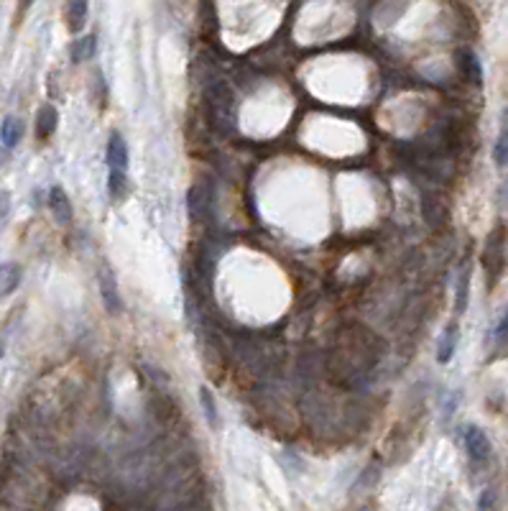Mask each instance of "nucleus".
I'll list each match as a JSON object with an SVG mask.
<instances>
[{"instance_id": "obj_1", "label": "nucleus", "mask_w": 508, "mask_h": 511, "mask_svg": "<svg viewBox=\"0 0 508 511\" xmlns=\"http://www.w3.org/2000/svg\"><path fill=\"white\" fill-rule=\"evenodd\" d=\"M503 243H506V230L496 228L488 236V243H485V253H483V263L488 268V284L498 282L500 271H503Z\"/></svg>"}, {"instance_id": "obj_2", "label": "nucleus", "mask_w": 508, "mask_h": 511, "mask_svg": "<svg viewBox=\"0 0 508 511\" xmlns=\"http://www.w3.org/2000/svg\"><path fill=\"white\" fill-rule=\"evenodd\" d=\"M462 440H465V450H468L473 463H485L491 457V440H488V435L480 427L468 425L465 432H462Z\"/></svg>"}, {"instance_id": "obj_3", "label": "nucleus", "mask_w": 508, "mask_h": 511, "mask_svg": "<svg viewBox=\"0 0 508 511\" xmlns=\"http://www.w3.org/2000/svg\"><path fill=\"white\" fill-rule=\"evenodd\" d=\"M49 210L54 215V220L59 225H69L71 222V215H74V207L69 202V195L64 192V187L54 184V187L49 189Z\"/></svg>"}, {"instance_id": "obj_4", "label": "nucleus", "mask_w": 508, "mask_h": 511, "mask_svg": "<svg viewBox=\"0 0 508 511\" xmlns=\"http://www.w3.org/2000/svg\"><path fill=\"white\" fill-rule=\"evenodd\" d=\"M108 166L110 169H118V172H128V164H130V156H128V143L126 138L118 133V131H112L110 138H108Z\"/></svg>"}, {"instance_id": "obj_5", "label": "nucleus", "mask_w": 508, "mask_h": 511, "mask_svg": "<svg viewBox=\"0 0 508 511\" xmlns=\"http://www.w3.org/2000/svg\"><path fill=\"white\" fill-rule=\"evenodd\" d=\"M100 294H103V302L108 307V312H120V294H118V282H115V274L110 268L103 266L100 268Z\"/></svg>"}, {"instance_id": "obj_6", "label": "nucleus", "mask_w": 508, "mask_h": 511, "mask_svg": "<svg viewBox=\"0 0 508 511\" xmlns=\"http://www.w3.org/2000/svg\"><path fill=\"white\" fill-rule=\"evenodd\" d=\"M56 123H59L56 108L54 105H44V108L36 113V138H39V141H46L49 136H54Z\"/></svg>"}, {"instance_id": "obj_7", "label": "nucleus", "mask_w": 508, "mask_h": 511, "mask_svg": "<svg viewBox=\"0 0 508 511\" xmlns=\"http://www.w3.org/2000/svg\"><path fill=\"white\" fill-rule=\"evenodd\" d=\"M24 279V271L18 263H3L0 266V299L10 297L18 289V284Z\"/></svg>"}, {"instance_id": "obj_8", "label": "nucleus", "mask_w": 508, "mask_h": 511, "mask_svg": "<svg viewBox=\"0 0 508 511\" xmlns=\"http://www.w3.org/2000/svg\"><path fill=\"white\" fill-rule=\"evenodd\" d=\"M21 138H24V123L16 115H8V118L3 120V126H0V143L6 149H16L18 143H21Z\"/></svg>"}, {"instance_id": "obj_9", "label": "nucleus", "mask_w": 508, "mask_h": 511, "mask_svg": "<svg viewBox=\"0 0 508 511\" xmlns=\"http://www.w3.org/2000/svg\"><path fill=\"white\" fill-rule=\"evenodd\" d=\"M457 340H460V332H457V325H447L445 332H442V338H439V346H437V361L439 363H450L452 361L455 350H457Z\"/></svg>"}, {"instance_id": "obj_10", "label": "nucleus", "mask_w": 508, "mask_h": 511, "mask_svg": "<svg viewBox=\"0 0 508 511\" xmlns=\"http://www.w3.org/2000/svg\"><path fill=\"white\" fill-rule=\"evenodd\" d=\"M87 13H90L87 0H69V6H67V26H69L71 33H80L85 29Z\"/></svg>"}, {"instance_id": "obj_11", "label": "nucleus", "mask_w": 508, "mask_h": 511, "mask_svg": "<svg viewBox=\"0 0 508 511\" xmlns=\"http://www.w3.org/2000/svg\"><path fill=\"white\" fill-rule=\"evenodd\" d=\"M97 51V36L95 33H90V36H82V39H77L74 44H71V62H90L92 56H95Z\"/></svg>"}, {"instance_id": "obj_12", "label": "nucleus", "mask_w": 508, "mask_h": 511, "mask_svg": "<svg viewBox=\"0 0 508 511\" xmlns=\"http://www.w3.org/2000/svg\"><path fill=\"white\" fill-rule=\"evenodd\" d=\"M493 161L498 166H508V108L500 115V133L493 146Z\"/></svg>"}, {"instance_id": "obj_13", "label": "nucleus", "mask_w": 508, "mask_h": 511, "mask_svg": "<svg viewBox=\"0 0 508 511\" xmlns=\"http://www.w3.org/2000/svg\"><path fill=\"white\" fill-rule=\"evenodd\" d=\"M128 177L126 172H118V169H110V174H108V192H110V200H115V202H120V200H126L128 195Z\"/></svg>"}, {"instance_id": "obj_14", "label": "nucleus", "mask_w": 508, "mask_h": 511, "mask_svg": "<svg viewBox=\"0 0 508 511\" xmlns=\"http://www.w3.org/2000/svg\"><path fill=\"white\" fill-rule=\"evenodd\" d=\"M468 294H470V268H462L460 279H457V297H455V312L462 315L468 309Z\"/></svg>"}, {"instance_id": "obj_15", "label": "nucleus", "mask_w": 508, "mask_h": 511, "mask_svg": "<svg viewBox=\"0 0 508 511\" xmlns=\"http://www.w3.org/2000/svg\"><path fill=\"white\" fill-rule=\"evenodd\" d=\"M462 59H465V64H462V70H465V74H468V79L473 82L475 87L483 85V64H480V59H477L473 51H465L462 54Z\"/></svg>"}, {"instance_id": "obj_16", "label": "nucleus", "mask_w": 508, "mask_h": 511, "mask_svg": "<svg viewBox=\"0 0 508 511\" xmlns=\"http://www.w3.org/2000/svg\"><path fill=\"white\" fill-rule=\"evenodd\" d=\"M199 401H202V407H205L207 422H210V427L214 430V427L220 425V419H217V407H214V401H212V391H210L207 386L199 389Z\"/></svg>"}, {"instance_id": "obj_17", "label": "nucleus", "mask_w": 508, "mask_h": 511, "mask_svg": "<svg viewBox=\"0 0 508 511\" xmlns=\"http://www.w3.org/2000/svg\"><path fill=\"white\" fill-rule=\"evenodd\" d=\"M493 338H496V343H498V346H506V343H508V309H506V315L500 317V323L496 325Z\"/></svg>"}, {"instance_id": "obj_18", "label": "nucleus", "mask_w": 508, "mask_h": 511, "mask_svg": "<svg viewBox=\"0 0 508 511\" xmlns=\"http://www.w3.org/2000/svg\"><path fill=\"white\" fill-rule=\"evenodd\" d=\"M480 509H488V506H493V491H483V498H480V503H477Z\"/></svg>"}, {"instance_id": "obj_19", "label": "nucleus", "mask_w": 508, "mask_h": 511, "mask_svg": "<svg viewBox=\"0 0 508 511\" xmlns=\"http://www.w3.org/2000/svg\"><path fill=\"white\" fill-rule=\"evenodd\" d=\"M31 3H33V0H21V3H18V18H24L26 10L31 8Z\"/></svg>"}, {"instance_id": "obj_20", "label": "nucleus", "mask_w": 508, "mask_h": 511, "mask_svg": "<svg viewBox=\"0 0 508 511\" xmlns=\"http://www.w3.org/2000/svg\"><path fill=\"white\" fill-rule=\"evenodd\" d=\"M503 200L508 202V181H506V187H503Z\"/></svg>"}, {"instance_id": "obj_21", "label": "nucleus", "mask_w": 508, "mask_h": 511, "mask_svg": "<svg viewBox=\"0 0 508 511\" xmlns=\"http://www.w3.org/2000/svg\"><path fill=\"white\" fill-rule=\"evenodd\" d=\"M0 358H3V343H0Z\"/></svg>"}]
</instances>
